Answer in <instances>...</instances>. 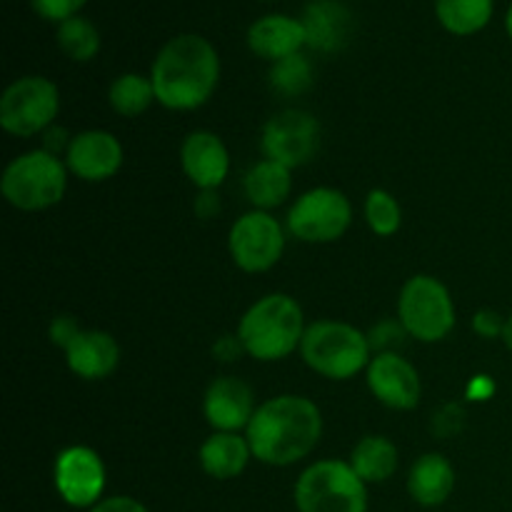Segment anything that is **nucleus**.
<instances>
[{
  "mask_svg": "<svg viewBox=\"0 0 512 512\" xmlns=\"http://www.w3.org/2000/svg\"><path fill=\"white\" fill-rule=\"evenodd\" d=\"M305 45H308L305 28L300 18H293V15H263L248 28L250 53L268 60V63H278L290 55H298Z\"/></svg>",
  "mask_w": 512,
  "mask_h": 512,
  "instance_id": "18",
  "label": "nucleus"
},
{
  "mask_svg": "<svg viewBox=\"0 0 512 512\" xmlns=\"http://www.w3.org/2000/svg\"><path fill=\"white\" fill-rule=\"evenodd\" d=\"M398 323L418 343H440L455 328V303L448 285L428 273L405 280L398 295Z\"/></svg>",
  "mask_w": 512,
  "mask_h": 512,
  "instance_id": "7",
  "label": "nucleus"
},
{
  "mask_svg": "<svg viewBox=\"0 0 512 512\" xmlns=\"http://www.w3.org/2000/svg\"><path fill=\"white\" fill-rule=\"evenodd\" d=\"M348 463L365 485L385 483L398 473L400 450L385 435H365L355 443Z\"/></svg>",
  "mask_w": 512,
  "mask_h": 512,
  "instance_id": "23",
  "label": "nucleus"
},
{
  "mask_svg": "<svg viewBox=\"0 0 512 512\" xmlns=\"http://www.w3.org/2000/svg\"><path fill=\"white\" fill-rule=\"evenodd\" d=\"M305 330L308 325L298 300L288 293H268L245 310L235 335L245 355L258 363H278L298 353Z\"/></svg>",
  "mask_w": 512,
  "mask_h": 512,
  "instance_id": "3",
  "label": "nucleus"
},
{
  "mask_svg": "<svg viewBox=\"0 0 512 512\" xmlns=\"http://www.w3.org/2000/svg\"><path fill=\"white\" fill-rule=\"evenodd\" d=\"M85 3H88V0H30V8H33L35 15H40L43 20L60 25L63 20L80 15V8H83Z\"/></svg>",
  "mask_w": 512,
  "mask_h": 512,
  "instance_id": "29",
  "label": "nucleus"
},
{
  "mask_svg": "<svg viewBox=\"0 0 512 512\" xmlns=\"http://www.w3.org/2000/svg\"><path fill=\"white\" fill-rule=\"evenodd\" d=\"M88 512H150V510L145 508L140 500L130 498V495H110V498H103Z\"/></svg>",
  "mask_w": 512,
  "mask_h": 512,
  "instance_id": "32",
  "label": "nucleus"
},
{
  "mask_svg": "<svg viewBox=\"0 0 512 512\" xmlns=\"http://www.w3.org/2000/svg\"><path fill=\"white\" fill-rule=\"evenodd\" d=\"M220 203L218 198H215V190H203V193H198V200H195V210H198L200 218H213L215 213H218Z\"/></svg>",
  "mask_w": 512,
  "mask_h": 512,
  "instance_id": "36",
  "label": "nucleus"
},
{
  "mask_svg": "<svg viewBox=\"0 0 512 512\" xmlns=\"http://www.w3.org/2000/svg\"><path fill=\"white\" fill-rule=\"evenodd\" d=\"M313 85V65L303 53L278 60L270 68V88L283 98H298Z\"/></svg>",
  "mask_w": 512,
  "mask_h": 512,
  "instance_id": "28",
  "label": "nucleus"
},
{
  "mask_svg": "<svg viewBox=\"0 0 512 512\" xmlns=\"http://www.w3.org/2000/svg\"><path fill=\"white\" fill-rule=\"evenodd\" d=\"M505 30H508V35H510V40H512V3H510V8H508V13H505Z\"/></svg>",
  "mask_w": 512,
  "mask_h": 512,
  "instance_id": "38",
  "label": "nucleus"
},
{
  "mask_svg": "<svg viewBox=\"0 0 512 512\" xmlns=\"http://www.w3.org/2000/svg\"><path fill=\"white\" fill-rule=\"evenodd\" d=\"M493 10L495 0H435L440 25L458 38H468L488 28Z\"/></svg>",
  "mask_w": 512,
  "mask_h": 512,
  "instance_id": "24",
  "label": "nucleus"
},
{
  "mask_svg": "<svg viewBox=\"0 0 512 512\" xmlns=\"http://www.w3.org/2000/svg\"><path fill=\"white\" fill-rule=\"evenodd\" d=\"M365 383L380 405L400 413L415 410L423 398V380L418 368L395 350L373 355L365 370Z\"/></svg>",
  "mask_w": 512,
  "mask_h": 512,
  "instance_id": "13",
  "label": "nucleus"
},
{
  "mask_svg": "<svg viewBox=\"0 0 512 512\" xmlns=\"http://www.w3.org/2000/svg\"><path fill=\"white\" fill-rule=\"evenodd\" d=\"M285 243V228L273 213L265 210H248L230 225V258L243 273H268L283 258Z\"/></svg>",
  "mask_w": 512,
  "mask_h": 512,
  "instance_id": "10",
  "label": "nucleus"
},
{
  "mask_svg": "<svg viewBox=\"0 0 512 512\" xmlns=\"http://www.w3.org/2000/svg\"><path fill=\"white\" fill-rule=\"evenodd\" d=\"M373 355L368 335L343 320H315L308 325L300 343L303 363L320 378L335 380V383L353 380L365 373Z\"/></svg>",
  "mask_w": 512,
  "mask_h": 512,
  "instance_id": "4",
  "label": "nucleus"
},
{
  "mask_svg": "<svg viewBox=\"0 0 512 512\" xmlns=\"http://www.w3.org/2000/svg\"><path fill=\"white\" fill-rule=\"evenodd\" d=\"M505 320L503 315L498 313V310L493 308H480L478 313L473 315V330L475 335H480V338L485 340H498L503 338L505 333Z\"/></svg>",
  "mask_w": 512,
  "mask_h": 512,
  "instance_id": "30",
  "label": "nucleus"
},
{
  "mask_svg": "<svg viewBox=\"0 0 512 512\" xmlns=\"http://www.w3.org/2000/svg\"><path fill=\"white\" fill-rule=\"evenodd\" d=\"M298 512H368V485L345 460H315L295 480Z\"/></svg>",
  "mask_w": 512,
  "mask_h": 512,
  "instance_id": "6",
  "label": "nucleus"
},
{
  "mask_svg": "<svg viewBox=\"0 0 512 512\" xmlns=\"http://www.w3.org/2000/svg\"><path fill=\"white\" fill-rule=\"evenodd\" d=\"M495 393V383L490 380V375H475L473 380L465 388V395L468 400H490Z\"/></svg>",
  "mask_w": 512,
  "mask_h": 512,
  "instance_id": "35",
  "label": "nucleus"
},
{
  "mask_svg": "<svg viewBox=\"0 0 512 512\" xmlns=\"http://www.w3.org/2000/svg\"><path fill=\"white\" fill-rule=\"evenodd\" d=\"M245 438L255 460L270 468H288L318 448L323 438V413L305 395H275L258 405Z\"/></svg>",
  "mask_w": 512,
  "mask_h": 512,
  "instance_id": "1",
  "label": "nucleus"
},
{
  "mask_svg": "<svg viewBox=\"0 0 512 512\" xmlns=\"http://www.w3.org/2000/svg\"><path fill=\"white\" fill-rule=\"evenodd\" d=\"M108 103L120 118H138L150 105L158 103L153 80L150 75L140 73L118 75L108 88Z\"/></svg>",
  "mask_w": 512,
  "mask_h": 512,
  "instance_id": "25",
  "label": "nucleus"
},
{
  "mask_svg": "<svg viewBox=\"0 0 512 512\" xmlns=\"http://www.w3.org/2000/svg\"><path fill=\"white\" fill-rule=\"evenodd\" d=\"M363 215L368 228L378 238H393L403 225V208H400L398 198L383 188H375L365 195Z\"/></svg>",
  "mask_w": 512,
  "mask_h": 512,
  "instance_id": "27",
  "label": "nucleus"
},
{
  "mask_svg": "<svg viewBox=\"0 0 512 512\" xmlns=\"http://www.w3.org/2000/svg\"><path fill=\"white\" fill-rule=\"evenodd\" d=\"M503 343L508 345V350L512 353V313L508 315V320H505V333H503Z\"/></svg>",
  "mask_w": 512,
  "mask_h": 512,
  "instance_id": "37",
  "label": "nucleus"
},
{
  "mask_svg": "<svg viewBox=\"0 0 512 512\" xmlns=\"http://www.w3.org/2000/svg\"><path fill=\"white\" fill-rule=\"evenodd\" d=\"M240 353H245V350L243 345H240L238 335H223V338L213 345V355L218 360H223V363H230V360L240 358Z\"/></svg>",
  "mask_w": 512,
  "mask_h": 512,
  "instance_id": "33",
  "label": "nucleus"
},
{
  "mask_svg": "<svg viewBox=\"0 0 512 512\" xmlns=\"http://www.w3.org/2000/svg\"><path fill=\"white\" fill-rule=\"evenodd\" d=\"M55 43L73 63H90L100 53L98 28L93 25V20L83 18V15L63 20L55 30Z\"/></svg>",
  "mask_w": 512,
  "mask_h": 512,
  "instance_id": "26",
  "label": "nucleus"
},
{
  "mask_svg": "<svg viewBox=\"0 0 512 512\" xmlns=\"http://www.w3.org/2000/svg\"><path fill=\"white\" fill-rule=\"evenodd\" d=\"M60 90L45 75H23L0 98V128L13 138H35L55 125Z\"/></svg>",
  "mask_w": 512,
  "mask_h": 512,
  "instance_id": "8",
  "label": "nucleus"
},
{
  "mask_svg": "<svg viewBox=\"0 0 512 512\" xmlns=\"http://www.w3.org/2000/svg\"><path fill=\"white\" fill-rule=\"evenodd\" d=\"M43 135H45L43 150L58 155V158H60V153L65 155V150H68V145H70V138H73V135H68V130H63V128H50V130H45Z\"/></svg>",
  "mask_w": 512,
  "mask_h": 512,
  "instance_id": "34",
  "label": "nucleus"
},
{
  "mask_svg": "<svg viewBox=\"0 0 512 512\" xmlns=\"http://www.w3.org/2000/svg\"><path fill=\"white\" fill-rule=\"evenodd\" d=\"M455 468L445 455L425 453L408 473V493L420 508H438L453 495Z\"/></svg>",
  "mask_w": 512,
  "mask_h": 512,
  "instance_id": "21",
  "label": "nucleus"
},
{
  "mask_svg": "<svg viewBox=\"0 0 512 512\" xmlns=\"http://www.w3.org/2000/svg\"><path fill=\"white\" fill-rule=\"evenodd\" d=\"M53 483L65 505L90 510L103 500L108 470L98 450L88 445H68L55 458Z\"/></svg>",
  "mask_w": 512,
  "mask_h": 512,
  "instance_id": "12",
  "label": "nucleus"
},
{
  "mask_svg": "<svg viewBox=\"0 0 512 512\" xmlns=\"http://www.w3.org/2000/svg\"><path fill=\"white\" fill-rule=\"evenodd\" d=\"M243 190L253 210L270 213V210L280 208L293 193V170L263 158L245 173Z\"/></svg>",
  "mask_w": 512,
  "mask_h": 512,
  "instance_id": "22",
  "label": "nucleus"
},
{
  "mask_svg": "<svg viewBox=\"0 0 512 512\" xmlns=\"http://www.w3.org/2000/svg\"><path fill=\"white\" fill-rule=\"evenodd\" d=\"M63 160L68 165V173L75 178L85 183H105L120 173L125 150L110 130L88 128L70 138Z\"/></svg>",
  "mask_w": 512,
  "mask_h": 512,
  "instance_id": "14",
  "label": "nucleus"
},
{
  "mask_svg": "<svg viewBox=\"0 0 512 512\" xmlns=\"http://www.w3.org/2000/svg\"><path fill=\"white\" fill-rule=\"evenodd\" d=\"M150 80L165 110H198L218 88L220 55L203 35L180 33L158 50L150 65Z\"/></svg>",
  "mask_w": 512,
  "mask_h": 512,
  "instance_id": "2",
  "label": "nucleus"
},
{
  "mask_svg": "<svg viewBox=\"0 0 512 512\" xmlns=\"http://www.w3.org/2000/svg\"><path fill=\"white\" fill-rule=\"evenodd\" d=\"M63 353L70 373L90 383L110 378L120 365V345L108 330H80Z\"/></svg>",
  "mask_w": 512,
  "mask_h": 512,
  "instance_id": "17",
  "label": "nucleus"
},
{
  "mask_svg": "<svg viewBox=\"0 0 512 512\" xmlns=\"http://www.w3.org/2000/svg\"><path fill=\"white\" fill-rule=\"evenodd\" d=\"M255 410L253 388L235 375H220L205 388L203 415L213 433H245Z\"/></svg>",
  "mask_w": 512,
  "mask_h": 512,
  "instance_id": "15",
  "label": "nucleus"
},
{
  "mask_svg": "<svg viewBox=\"0 0 512 512\" xmlns=\"http://www.w3.org/2000/svg\"><path fill=\"white\" fill-rule=\"evenodd\" d=\"M300 23L305 28L308 45L320 53H335L348 43L350 13L338 0H310Z\"/></svg>",
  "mask_w": 512,
  "mask_h": 512,
  "instance_id": "19",
  "label": "nucleus"
},
{
  "mask_svg": "<svg viewBox=\"0 0 512 512\" xmlns=\"http://www.w3.org/2000/svg\"><path fill=\"white\" fill-rule=\"evenodd\" d=\"M353 223V203L348 195L330 185L305 190L290 205L285 228L293 238L308 245H328L343 238Z\"/></svg>",
  "mask_w": 512,
  "mask_h": 512,
  "instance_id": "9",
  "label": "nucleus"
},
{
  "mask_svg": "<svg viewBox=\"0 0 512 512\" xmlns=\"http://www.w3.org/2000/svg\"><path fill=\"white\" fill-rule=\"evenodd\" d=\"M320 123L310 110L285 108L270 115L260 133V150L268 160L295 170L318 153Z\"/></svg>",
  "mask_w": 512,
  "mask_h": 512,
  "instance_id": "11",
  "label": "nucleus"
},
{
  "mask_svg": "<svg viewBox=\"0 0 512 512\" xmlns=\"http://www.w3.org/2000/svg\"><path fill=\"white\" fill-rule=\"evenodd\" d=\"M180 168L198 193L218 190L230 173L228 145L213 130H193L180 145Z\"/></svg>",
  "mask_w": 512,
  "mask_h": 512,
  "instance_id": "16",
  "label": "nucleus"
},
{
  "mask_svg": "<svg viewBox=\"0 0 512 512\" xmlns=\"http://www.w3.org/2000/svg\"><path fill=\"white\" fill-rule=\"evenodd\" d=\"M200 468L213 480H233L248 470L253 450L245 433H210L198 450Z\"/></svg>",
  "mask_w": 512,
  "mask_h": 512,
  "instance_id": "20",
  "label": "nucleus"
},
{
  "mask_svg": "<svg viewBox=\"0 0 512 512\" xmlns=\"http://www.w3.org/2000/svg\"><path fill=\"white\" fill-rule=\"evenodd\" d=\"M80 330L83 328H80L78 320H75L73 315H55L53 323H50V328H48L50 343H53L55 348L65 350L75 338H78Z\"/></svg>",
  "mask_w": 512,
  "mask_h": 512,
  "instance_id": "31",
  "label": "nucleus"
},
{
  "mask_svg": "<svg viewBox=\"0 0 512 512\" xmlns=\"http://www.w3.org/2000/svg\"><path fill=\"white\" fill-rule=\"evenodd\" d=\"M68 165L63 158L43 148L20 153L5 165L0 178V193L5 203L23 213H40L65 198L68 190Z\"/></svg>",
  "mask_w": 512,
  "mask_h": 512,
  "instance_id": "5",
  "label": "nucleus"
}]
</instances>
